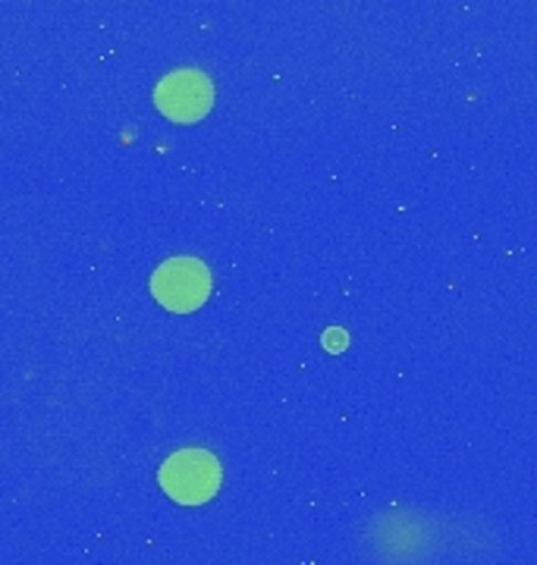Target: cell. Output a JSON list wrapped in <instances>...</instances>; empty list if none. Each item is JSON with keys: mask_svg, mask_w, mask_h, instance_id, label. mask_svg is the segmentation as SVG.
Instances as JSON below:
<instances>
[{"mask_svg": "<svg viewBox=\"0 0 537 565\" xmlns=\"http://www.w3.org/2000/svg\"><path fill=\"white\" fill-rule=\"evenodd\" d=\"M160 487L167 490L170 500L182 505L208 503L220 490V462L208 449H179L167 456L158 475Z\"/></svg>", "mask_w": 537, "mask_h": 565, "instance_id": "6da1fadb", "label": "cell"}, {"mask_svg": "<svg viewBox=\"0 0 537 565\" xmlns=\"http://www.w3.org/2000/svg\"><path fill=\"white\" fill-rule=\"evenodd\" d=\"M151 296L173 315H189L211 296V270L199 258H170L151 274Z\"/></svg>", "mask_w": 537, "mask_h": 565, "instance_id": "7a4b0ae2", "label": "cell"}, {"mask_svg": "<svg viewBox=\"0 0 537 565\" xmlns=\"http://www.w3.org/2000/svg\"><path fill=\"white\" fill-rule=\"evenodd\" d=\"M158 110L173 122H199L214 107V85L201 70H173L155 88Z\"/></svg>", "mask_w": 537, "mask_h": 565, "instance_id": "3957f363", "label": "cell"}, {"mask_svg": "<svg viewBox=\"0 0 537 565\" xmlns=\"http://www.w3.org/2000/svg\"><path fill=\"white\" fill-rule=\"evenodd\" d=\"M343 337H346L343 330H330V333H324V345H330L334 352H339L343 349Z\"/></svg>", "mask_w": 537, "mask_h": 565, "instance_id": "277c9868", "label": "cell"}]
</instances>
